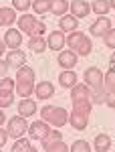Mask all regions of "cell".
Instances as JSON below:
<instances>
[{
  "label": "cell",
  "mask_w": 115,
  "mask_h": 152,
  "mask_svg": "<svg viewBox=\"0 0 115 152\" xmlns=\"http://www.w3.org/2000/svg\"><path fill=\"white\" fill-rule=\"evenodd\" d=\"M41 120H45L53 128H61L69 122V112L61 105H45L41 107Z\"/></svg>",
  "instance_id": "6da1fadb"
},
{
  "label": "cell",
  "mask_w": 115,
  "mask_h": 152,
  "mask_svg": "<svg viewBox=\"0 0 115 152\" xmlns=\"http://www.w3.org/2000/svg\"><path fill=\"white\" fill-rule=\"evenodd\" d=\"M28 126L30 124L26 122V118L14 116L6 124V132H8V136H12V138H22L24 134H28Z\"/></svg>",
  "instance_id": "7a4b0ae2"
},
{
  "label": "cell",
  "mask_w": 115,
  "mask_h": 152,
  "mask_svg": "<svg viewBox=\"0 0 115 152\" xmlns=\"http://www.w3.org/2000/svg\"><path fill=\"white\" fill-rule=\"evenodd\" d=\"M83 81L91 89H99V87H105V75L99 71V67H89L83 73Z\"/></svg>",
  "instance_id": "3957f363"
},
{
  "label": "cell",
  "mask_w": 115,
  "mask_h": 152,
  "mask_svg": "<svg viewBox=\"0 0 115 152\" xmlns=\"http://www.w3.org/2000/svg\"><path fill=\"white\" fill-rule=\"evenodd\" d=\"M48 134H51V126L46 124L45 120H36V122H33V124L28 126V136H30V140L43 142Z\"/></svg>",
  "instance_id": "277c9868"
},
{
  "label": "cell",
  "mask_w": 115,
  "mask_h": 152,
  "mask_svg": "<svg viewBox=\"0 0 115 152\" xmlns=\"http://www.w3.org/2000/svg\"><path fill=\"white\" fill-rule=\"evenodd\" d=\"M111 28H113V24H111V20L107 16H97V20L89 26V33L93 37H105Z\"/></svg>",
  "instance_id": "5b68a950"
},
{
  "label": "cell",
  "mask_w": 115,
  "mask_h": 152,
  "mask_svg": "<svg viewBox=\"0 0 115 152\" xmlns=\"http://www.w3.org/2000/svg\"><path fill=\"white\" fill-rule=\"evenodd\" d=\"M69 124L75 130H85L89 126V114L87 112H81V110H71L69 112Z\"/></svg>",
  "instance_id": "8992f818"
},
{
  "label": "cell",
  "mask_w": 115,
  "mask_h": 152,
  "mask_svg": "<svg viewBox=\"0 0 115 152\" xmlns=\"http://www.w3.org/2000/svg\"><path fill=\"white\" fill-rule=\"evenodd\" d=\"M46 45H48L51 51H63V47L67 45V37H65L63 31H53L46 37Z\"/></svg>",
  "instance_id": "52a82bcc"
},
{
  "label": "cell",
  "mask_w": 115,
  "mask_h": 152,
  "mask_svg": "<svg viewBox=\"0 0 115 152\" xmlns=\"http://www.w3.org/2000/svg\"><path fill=\"white\" fill-rule=\"evenodd\" d=\"M69 10L73 16H77V18H85V16H89L91 14V4L87 2V0H73L69 4Z\"/></svg>",
  "instance_id": "ba28073f"
},
{
  "label": "cell",
  "mask_w": 115,
  "mask_h": 152,
  "mask_svg": "<svg viewBox=\"0 0 115 152\" xmlns=\"http://www.w3.org/2000/svg\"><path fill=\"white\" fill-rule=\"evenodd\" d=\"M4 43H6V47L10 49V51L12 49H20V45H22V33L18 28H6Z\"/></svg>",
  "instance_id": "9c48e42d"
},
{
  "label": "cell",
  "mask_w": 115,
  "mask_h": 152,
  "mask_svg": "<svg viewBox=\"0 0 115 152\" xmlns=\"http://www.w3.org/2000/svg\"><path fill=\"white\" fill-rule=\"evenodd\" d=\"M93 89L87 85V83H77L73 89H71V102H81V99H91Z\"/></svg>",
  "instance_id": "30bf717a"
},
{
  "label": "cell",
  "mask_w": 115,
  "mask_h": 152,
  "mask_svg": "<svg viewBox=\"0 0 115 152\" xmlns=\"http://www.w3.org/2000/svg\"><path fill=\"white\" fill-rule=\"evenodd\" d=\"M55 95V85L51 81H38L35 85V97L36 99H51Z\"/></svg>",
  "instance_id": "8fae6325"
},
{
  "label": "cell",
  "mask_w": 115,
  "mask_h": 152,
  "mask_svg": "<svg viewBox=\"0 0 115 152\" xmlns=\"http://www.w3.org/2000/svg\"><path fill=\"white\" fill-rule=\"evenodd\" d=\"M77 59H79V55H77L73 49L61 51V53H59V65H61L63 69H73V67L77 65Z\"/></svg>",
  "instance_id": "7c38bea8"
},
{
  "label": "cell",
  "mask_w": 115,
  "mask_h": 152,
  "mask_svg": "<svg viewBox=\"0 0 115 152\" xmlns=\"http://www.w3.org/2000/svg\"><path fill=\"white\" fill-rule=\"evenodd\" d=\"M6 61H8L10 67L18 69V67L26 65V53H24L22 49H12V51H8V55H6Z\"/></svg>",
  "instance_id": "4fadbf2b"
},
{
  "label": "cell",
  "mask_w": 115,
  "mask_h": 152,
  "mask_svg": "<svg viewBox=\"0 0 115 152\" xmlns=\"http://www.w3.org/2000/svg\"><path fill=\"white\" fill-rule=\"evenodd\" d=\"M77 26H79V18L73 16L71 12L59 18V31H63V33H73V31H77Z\"/></svg>",
  "instance_id": "5bb4252c"
},
{
  "label": "cell",
  "mask_w": 115,
  "mask_h": 152,
  "mask_svg": "<svg viewBox=\"0 0 115 152\" xmlns=\"http://www.w3.org/2000/svg\"><path fill=\"white\" fill-rule=\"evenodd\" d=\"M59 83H61L63 87L73 89V87L79 83V77H77V73H75L73 69H63V71H61V75H59Z\"/></svg>",
  "instance_id": "9a60e30c"
},
{
  "label": "cell",
  "mask_w": 115,
  "mask_h": 152,
  "mask_svg": "<svg viewBox=\"0 0 115 152\" xmlns=\"http://www.w3.org/2000/svg\"><path fill=\"white\" fill-rule=\"evenodd\" d=\"M36 110H38V107H36V102H35V99L24 97V99H20V104H18V116L30 118V116H35Z\"/></svg>",
  "instance_id": "2e32d148"
},
{
  "label": "cell",
  "mask_w": 115,
  "mask_h": 152,
  "mask_svg": "<svg viewBox=\"0 0 115 152\" xmlns=\"http://www.w3.org/2000/svg\"><path fill=\"white\" fill-rule=\"evenodd\" d=\"M16 23V10L12 6H0V26H12Z\"/></svg>",
  "instance_id": "e0dca14e"
},
{
  "label": "cell",
  "mask_w": 115,
  "mask_h": 152,
  "mask_svg": "<svg viewBox=\"0 0 115 152\" xmlns=\"http://www.w3.org/2000/svg\"><path fill=\"white\" fill-rule=\"evenodd\" d=\"M93 148H95V152H107L111 148V138L107 134H97L93 138Z\"/></svg>",
  "instance_id": "ac0fdd59"
},
{
  "label": "cell",
  "mask_w": 115,
  "mask_h": 152,
  "mask_svg": "<svg viewBox=\"0 0 115 152\" xmlns=\"http://www.w3.org/2000/svg\"><path fill=\"white\" fill-rule=\"evenodd\" d=\"M36 20H38V18H36L35 14H30V12H24L22 16L18 18V31H20V33H26V35H28V31L33 28V24H35Z\"/></svg>",
  "instance_id": "d6986e66"
},
{
  "label": "cell",
  "mask_w": 115,
  "mask_h": 152,
  "mask_svg": "<svg viewBox=\"0 0 115 152\" xmlns=\"http://www.w3.org/2000/svg\"><path fill=\"white\" fill-rule=\"evenodd\" d=\"M35 69L30 65H22L16 69V81H28V83H35Z\"/></svg>",
  "instance_id": "ffe728a7"
},
{
  "label": "cell",
  "mask_w": 115,
  "mask_h": 152,
  "mask_svg": "<svg viewBox=\"0 0 115 152\" xmlns=\"http://www.w3.org/2000/svg\"><path fill=\"white\" fill-rule=\"evenodd\" d=\"M28 49L33 51V53H45L46 49H48V45H46V39L45 37H30L28 39Z\"/></svg>",
  "instance_id": "44dd1931"
},
{
  "label": "cell",
  "mask_w": 115,
  "mask_h": 152,
  "mask_svg": "<svg viewBox=\"0 0 115 152\" xmlns=\"http://www.w3.org/2000/svg\"><path fill=\"white\" fill-rule=\"evenodd\" d=\"M43 148L45 152H69L67 144L63 140H43Z\"/></svg>",
  "instance_id": "7402d4cb"
},
{
  "label": "cell",
  "mask_w": 115,
  "mask_h": 152,
  "mask_svg": "<svg viewBox=\"0 0 115 152\" xmlns=\"http://www.w3.org/2000/svg\"><path fill=\"white\" fill-rule=\"evenodd\" d=\"M111 10L109 0H93L91 4V12H95L97 16H107V12Z\"/></svg>",
  "instance_id": "603a6c76"
},
{
  "label": "cell",
  "mask_w": 115,
  "mask_h": 152,
  "mask_svg": "<svg viewBox=\"0 0 115 152\" xmlns=\"http://www.w3.org/2000/svg\"><path fill=\"white\" fill-rule=\"evenodd\" d=\"M67 10H69L67 0H51V14H57L59 18H61V16L69 14Z\"/></svg>",
  "instance_id": "cb8c5ba5"
},
{
  "label": "cell",
  "mask_w": 115,
  "mask_h": 152,
  "mask_svg": "<svg viewBox=\"0 0 115 152\" xmlns=\"http://www.w3.org/2000/svg\"><path fill=\"white\" fill-rule=\"evenodd\" d=\"M16 94L20 95V97H30V95L35 94V83H28V81H16V89H14Z\"/></svg>",
  "instance_id": "d4e9b609"
},
{
  "label": "cell",
  "mask_w": 115,
  "mask_h": 152,
  "mask_svg": "<svg viewBox=\"0 0 115 152\" xmlns=\"http://www.w3.org/2000/svg\"><path fill=\"white\" fill-rule=\"evenodd\" d=\"M83 33L81 31H73V33H69L67 35V45H69V49H73V51H77V47L81 45V41H83Z\"/></svg>",
  "instance_id": "484cf974"
},
{
  "label": "cell",
  "mask_w": 115,
  "mask_h": 152,
  "mask_svg": "<svg viewBox=\"0 0 115 152\" xmlns=\"http://www.w3.org/2000/svg\"><path fill=\"white\" fill-rule=\"evenodd\" d=\"M33 10H35V14H48L51 12V0H35Z\"/></svg>",
  "instance_id": "4316f807"
},
{
  "label": "cell",
  "mask_w": 115,
  "mask_h": 152,
  "mask_svg": "<svg viewBox=\"0 0 115 152\" xmlns=\"http://www.w3.org/2000/svg\"><path fill=\"white\" fill-rule=\"evenodd\" d=\"M91 49H93L91 39L85 35V37H83V41H81V45L77 47V51H75V53H77V55H81V57H87V55L91 53Z\"/></svg>",
  "instance_id": "83f0119b"
},
{
  "label": "cell",
  "mask_w": 115,
  "mask_h": 152,
  "mask_svg": "<svg viewBox=\"0 0 115 152\" xmlns=\"http://www.w3.org/2000/svg\"><path fill=\"white\" fill-rule=\"evenodd\" d=\"M105 97H107V89H105V87L93 89V94H91V104H93V105H101V104H105Z\"/></svg>",
  "instance_id": "f1b7e54d"
},
{
  "label": "cell",
  "mask_w": 115,
  "mask_h": 152,
  "mask_svg": "<svg viewBox=\"0 0 115 152\" xmlns=\"http://www.w3.org/2000/svg\"><path fill=\"white\" fill-rule=\"evenodd\" d=\"M30 140L28 138H16V142L12 144V152H28L30 150Z\"/></svg>",
  "instance_id": "f546056e"
},
{
  "label": "cell",
  "mask_w": 115,
  "mask_h": 152,
  "mask_svg": "<svg viewBox=\"0 0 115 152\" xmlns=\"http://www.w3.org/2000/svg\"><path fill=\"white\" fill-rule=\"evenodd\" d=\"M14 94L16 91H0V110L10 107L14 104Z\"/></svg>",
  "instance_id": "4dcf8cb0"
},
{
  "label": "cell",
  "mask_w": 115,
  "mask_h": 152,
  "mask_svg": "<svg viewBox=\"0 0 115 152\" xmlns=\"http://www.w3.org/2000/svg\"><path fill=\"white\" fill-rule=\"evenodd\" d=\"M46 33V24L43 23V20H36L35 24H33V28L28 31V37H43Z\"/></svg>",
  "instance_id": "1f68e13d"
},
{
  "label": "cell",
  "mask_w": 115,
  "mask_h": 152,
  "mask_svg": "<svg viewBox=\"0 0 115 152\" xmlns=\"http://www.w3.org/2000/svg\"><path fill=\"white\" fill-rule=\"evenodd\" d=\"M69 152H91V144L85 140H75L73 146L69 148Z\"/></svg>",
  "instance_id": "d6a6232c"
},
{
  "label": "cell",
  "mask_w": 115,
  "mask_h": 152,
  "mask_svg": "<svg viewBox=\"0 0 115 152\" xmlns=\"http://www.w3.org/2000/svg\"><path fill=\"white\" fill-rule=\"evenodd\" d=\"M12 8L18 12H26L28 8H33V0H12Z\"/></svg>",
  "instance_id": "836d02e7"
},
{
  "label": "cell",
  "mask_w": 115,
  "mask_h": 152,
  "mask_svg": "<svg viewBox=\"0 0 115 152\" xmlns=\"http://www.w3.org/2000/svg\"><path fill=\"white\" fill-rule=\"evenodd\" d=\"M105 89L107 91H113L115 89V67H111L105 73Z\"/></svg>",
  "instance_id": "e575fe53"
},
{
  "label": "cell",
  "mask_w": 115,
  "mask_h": 152,
  "mask_svg": "<svg viewBox=\"0 0 115 152\" xmlns=\"http://www.w3.org/2000/svg\"><path fill=\"white\" fill-rule=\"evenodd\" d=\"M14 89H16V79H10V77L0 79V91H14Z\"/></svg>",
  "instance_id": "d590c367"
},
{
  "label": "cell",
  "mask_w": 115,
  "mask_h": 152,
  "mask_svg": "<svg viewBox=\"0 0 115 152\" xmlns=\"http://www.w3.org/2000/svg\"><path fill=\"white\" fill-rule=\"evenodd\" d=\"M103 43H105V47H109L111 51H115V28H111V31L103 37Z\"/></svg>",
  "instance_id": "8d00e7d4"
},
{
  "label": "cell",
  "mask_w": 115,
  "mask_h": 152,
  "mask_svg": "<svg viewBox=\"0 0 115 152\" xmlns=\"http://www.w3.org/2000/svg\"><path fill=\"white\" fill-rule=\"evenodd\" d=\"M105 105L109 110H115V89L113 91H107V97H105Z\"/></svg>",
  "instance_id": "74e56055"
},
{
  "label": "cell",
  "mask_w": 115,
  "mask_h": 152,
  "mask_svg": "<svg viewBox=\"0 0 115 152\" xmlns=\"http://www.w3.org/2000/svg\"><path fill=\"white\" fill-rule=\"evenodd\" d=\"M8 69H10L8 61H6V59H4V61L0 59V79H2V77H6V73H8Z\"/></svg>",
  "instance_id": "f35d334b"
},
{
  "label": "cell",
  "mask_w": 115,
  "mask_h": 152,
  "mask_svg": "<svg viewBox=\"0 0 115 152\" xmlns=\"http://www.w3.org/2000/svg\"><path fill=\"white\" fill-rule=\"evenodd\" d=\"M6 142H8V132L0 128V150L4 148V144H6Z\"/></svg>",
  "instance_id": "ab89813d"
},
{
  "label": "cell",
  "mask_w": 115,
  "mask_h": 152,
  "mask_svg": "<svg viewBox=\"0 0 115 152\" xmlns=\"http://www.w3.org/2000/svg\"><path fill=\"white\" fill-rule=\"evenodd\" d=\"M6 43H4V41H2V39H0V59H2V55H4V51H6Z\"/></svg>",
  "instance_id": "60d3db41"
},
{
  "label": "cell",
  "mask_w": 115,
  "mask_h": 152,
  "mask_svg": "<svg viewBox=\"0 0 115 152\" xmlns=\"http://www.w3.org/2000/svg\"><path fill=\"white\" fill-rule=\"evenodd\" d=\"M4 122H6V116H4V110H0V128L4 126Z\"/></svg>",
  "instance_id": "b9f144b4"
},
{
  "label": "cell",
  "mask_w": 115,
  "mask_h": 152,
  "mask_svg": "<svg viewBox=\"0 0 115 152\" xmlns=\"http://www.w3.org/2000/svg\"><path fill=\"white\" fill-rule=\"evenodd\" d=\"M109 63H111V67H115V51L111 53V57H109Z\"/></svg>",
  "instance_id": "7bdbcfd3"
},
{
  "label": "cell",
  "mask_w": 115,
  "mask_h": 152,
  "mask_svg": "<svg viewBox=\"0 0 115 152\" xmlns=\"http://www.w3.org/2000/svg\"><path fill=\"white\" fill-rule=\"evenodd\" d=\"M109 4H111V8L115 10V0H109Z\"/></svg>",
  "instance_id": "ee69618b"
},
{
  "label": "cell",
  "mask_w": 115,
  "mask_h": 152,
  "mask_svg": "<svg viewBox=\"0 0 115 152\" xmlns=\"http://www.w3.org/2000/svg\"><path fill=\"white\" fill-rule=\"evenodd\" d=\"M28 152H38V150H36V146H30V150H28Z\"/></svg>",
  "instance_id": "f6af8a7d"
},
{
  "label": "cell",
  "mask_w": 115,
  "mask_h": 152,
  "mask_svg": "<svg viewBox=\"0 0 115 152\" xmlns=\"http://www.w3.org/2000/svg\"><path fill=\"white\" fill-rule=\"evenodd\" d=\"M0 152H4V150H0Z\"/></svg>",
  "instance_id": "bcb514c9"
}]
</instances>
